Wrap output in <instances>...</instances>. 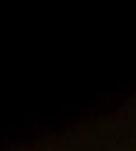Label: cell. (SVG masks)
<instances>
[]
</instances>
